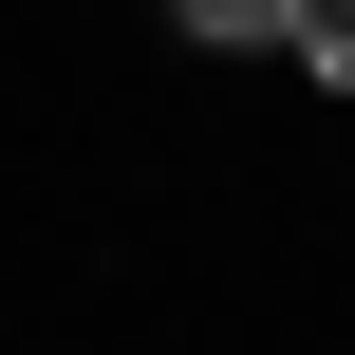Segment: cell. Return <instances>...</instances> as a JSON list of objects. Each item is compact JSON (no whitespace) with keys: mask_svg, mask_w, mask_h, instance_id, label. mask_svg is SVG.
<instances>
[{"mask_svg":"<svg viewBox=\"0 0 355 355\" xmlns=\"http://www.w3.org/2000/svg\"><path fill=\"white\" fill-rule=\"evenodd\" d=\"M300 0H168V37H206V56H243V37H281Z\"/></svg>","mask_w":355,"mask_h":355,"instance_id":"6da1fadb","label":"cell"},{"mask_svg":"<svg viewBox=\"0 0 355 355\" xmlns=\"http://www.w3.org/2000/svg\"><path fill=\"white\" fill-rule=\"evenodd\" d=\"M281 37H300V56H318V75H337V94H355V0H300Z\"/></svg>","mask_w":355,"mask_h":355,"instance_id":"7a4b0ae2","label":"cell"}]
</instances>
